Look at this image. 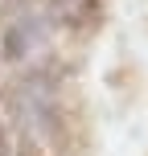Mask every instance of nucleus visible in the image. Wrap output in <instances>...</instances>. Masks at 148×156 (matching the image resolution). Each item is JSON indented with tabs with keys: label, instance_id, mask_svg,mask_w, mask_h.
<instances>
[{
	"label": "nucleus",
	"instance_id": "obj_1",
	"mask_svg": "<svg viewBox=\"0 0 148 156\" xmlns=\"http://www.w3.org/2000/svg\"><path fill=\"white\" fill-rule=\"evenodd\" d=\"M8 111L25 132L37 140V136H54L58 132V90L54 78L45 70H29L25 78H16L8 86Z\"/></svg>",
	"mask_w": 148,
	"mask_h": 156
},
{
	"label": "nucleus",
	"instance_id": "obj_4",
	"mask_svg": "<svg viewBox=\"0 0 148 156\" xmlns=\"http://www.w3.org/2000/svg\"><path fill=\"white\" fill-rule=\"evenodd\" d=\"M0 156H8V140H4V127H0Z\"/></svg>",
	"mask_w": 148,
	"mask_h": 156
},
{
	"label": "nucleus",
	"instance_id": "obj_3",
	"mask_svg": "<svg viewBox=\"0 0 148 156\" xmlns=\"http://www.w3.org/2000/svg\"><path fill=\"white\" fill-rule=\"evenodd\" d=\"M95 12H99V0H49V16L62 29H82L95 21Z\"/></svg>",
	"mask_w": 148,
	"mask_h": 156
},
{
	"label": "nucleus",
	"instance_id": "obj_2",
	"mask_svg": "<svg viewBox=\"0 0 148 156\" xmlns=\"http://www.w3.org/2000/svg\"><path fill=\"white\" fill-rule=\"evenodd\" d=\"M41 33H45V21H37L33 12L16 16V21L4 29V41H0V54H4V62H25V58H29L33 49L41 45Z\"/></svg>",
	"mask_w": 148,
	"mask_h": 156
}]
</instances>
